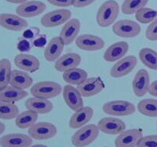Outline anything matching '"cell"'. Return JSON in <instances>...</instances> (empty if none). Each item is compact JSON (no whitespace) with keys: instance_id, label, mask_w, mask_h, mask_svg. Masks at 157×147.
I'll return each instance as SVG.
<instances>
[{"instance_id":"ffe728a7","label":"cell","mask_w":157,"mask_h":147,"mask_svg":"<svg viewBox=\"0 0 157 147\" xmlns=\"http://www.w3.org/2000/svg\"><path fill=\"white\" fill-rule=\"evenodd\" d=\"M130 46L126 41H117L113 43L106 49L104 59L107 62H117L122 59L128 53Z\"/></svg>"},{"instance_id":"52a82bcc","label":"cell","mask_w":157,"mask_h":147,"mask_svg":"<svg viewBox=\"0 0 157 147\" xmlns=\"http://www.w3.org/2000/svg\"><path fill=\"white\" fill-rule=\"evenodd\" d=\"M71 18V12L68 9H56L43 15L41 18V24L45 28L58 27L65 24Z\"/></svg>"},{"instance_id":"5bb4252c","label":"cell","mask_w":157,"mask_h":147,"mask_svg":"<svg viewBox=\"0 0 157 147\" xmlns=\"http://www.w3.org/2000/svg\"><path fill=\"white\" fill-rule=\"evenodd\" d=\"M143 133L139 129H130L120 133L115 140L116 147H137L143 137Z\"/></svg>"},{"instance_id":"3957f363","label":"cell","mask_w":157,"mask_h":147,"mask_svg":"<svg viewBox=\"0 0 157 147\" xmlns=\"http://www.w3.org/2000/svg\"><path fill=\"white\" fill-rule=\"evenodd\" d=\"M62 87L55 81H44L36 83L31 87L30 93L35 97L49 100L61 94Z\"/></svg>"},{"instance_id":"f546056e","label":"cell","mask_w":157,"mask_h":147,"mask_svg":"<svg viewBox=\"0 0 157 147\" xmlns=\"http://www.w3.org/2000/svg\"><path fill=\"white\" fill-rule=\"evenodd\" d=\"M137 110L144 116L149 117H157V100H142L138 103Z\"/></svg>"},{"instance_id":"8d00e7d4","label":"cell","mask_w":157,"mask_h":147,"mask_svg":"<svg viewBox=\"0 0 157 147\" xmlns=\"http://www.w3.org/2000/svg\"><path fill=\"white\" fill-rule=\"evenodd\" d=\"M50 4L58 7H68L74 6L75 0H47Z\"/></svg>"},{"instance_id":"74e56055","label":"cell","mask_w":157,"mask_h":147,"mask_svg":"<svg viewBox=\"0 0 157 147\" xmlns=\"http://www.w3.org/2000/svg\"><path fill=\"white\" fill-rule=\"evenodd\" d=\"M96 0H75L74 6L75 8H84L93 4Z\"/></svg>"},{"instance_id":"8992f818","label":"cell","mask_w":157,"mask_h":147,"mask_svg":"<svg viewBox=\"0 0 157 147\" xmlns=\"http://www.w3.org/2000/svg\"><path fill=\"white\" fill-rule=\"evenodd\" d=\"M58 133L57 127L48 122H39L29 128L28 134L33 139L46 140L55 137Z\"/></svg>"},{"instance_id":"ba28073f","label":"cell","mask_w":157,"mask_h":147,"mask_svg":"<svg viewBox=\"0 0 157 147\" xmlns=\"http://www.w3.org/2000/svg\"><path fill=\"white\" fill-rule=\"evenodd\" d=\"M137 65V58L133 55H128L117 61L111 67L110 74L113 78H121L131 73Z\"/></svg>"},{"instance_id":"f6af8a7d","label":"cell","mask_w":157,"mask_h":147,"mask_svg":"<svg viewBox=\"0 0 157 147\" xmlns=\"http://www.w3.org/2000/svg\"><path fill=\"white\" fill-rule=\"evenodd\" d=\"M29 147H48V146L45 145H42V144H37V145H30Z\"/></svg>"},{"instance_id":"603a6c76","label":"cell","mask_w":157,"mask_h":147,"mask_svg":"<svg viewBox=\"0 0 157 147\" xmlns=\"http://www.w3.org/2000/svg\"><path fill=\"white\" fill-rule=\"evenodd\" d=\"M81 63V57L77 53H67L61 55L55 63V70L64 72L70 69L78 67Z\"/></svg>"},{"instance_id":"7dc6e473","label":"cell","mask_w":157,"mask_h":147,"mask_svg":"<svg viewBox=\"0 0 157 147\" xmlns=\"http://www.w3.org/2000/svg\"><path fill=\"white\" fill-rule=\"evenodd\" d=\"M104 147H107V146H104Z\"/></svg>"},{"instance_id":"d6a6232c","label":"cell","mask_w":157,"mask_h":147,"mask_svg":"<svg viewBox=\"0 0 157 147\" xmlns=\"http://www.w3.org/2000/svg\"><path fill=\"white\" fill-rule=\"evenodd\" d=\"M149 0H124L121 10L124 15H133L140 9L145 7Z\"/></svg>"},{"instance_id":"9a60e30c","label":"cell","mask_w":157,"mask_h":147,"mask_svg":"<svg viewBox=\"0 0 157 147\" xmlns=\"http://www.w3.org/2000/svg\"><path fill=\"white\" fill-rule=\"evenodd\" d=\"M63 98L67 107L73 111H77L84 107V100L81 93L73 85L67 84L62 90Z\"/></svg>"},{"instance_id":"cb8c5ba5","label":"cell","mask_w":157,"mask_h":147,"mask_svg":"<svg viewBox=\"0 0 157 147\" xmlns=\"http://www.w3.org/2000/svg\"><path fill=\"white\" fill-rule=\"evenodd\" d=\"M25 106L27 110H32L38 114H46L53 110V104L49 100L35 96L28 98Z\"/></svg>"},{"instance_id":"ee69618b","label":"cell","mask_w":157,"mask_h":147,"mask_svg":"<svg viewBox=\"0 0 157 147\" xmlns=\"http://www.w3.org/2000/svg\"><path fill=\"white\" fill-rule=\"evenodd\" d=\"M5 130H6V126L3 123L0 122V136L4 133Z\"/></svg>"},{"instance_id":"ab89813d","label":"cell","mask_w":157,"mask_h":147,"mask_svg":"<svg viewBox=\"0 0 157 147\" xmlns=\"http://www.w3.org/2000/svg\"><path fill=\"white\" fill-rule=\"evenodd\" d=\"M32 31H33V28L32 29H29V30L26 31V32L25 33V38H34V37L35 36V35H38V32H39V29L38 28H36L35 30V32H32Z\"/></svg>"},{"instance_id":"44dd1931","label":"cell","mask_w":157,"mask_h":147,"mask_svg":"<svg viewBox=\"0 0 157 147\" xmlns=\"http://www.w3.org/2000/svg\"><path fill=\"white\" fill-rule=\"evenodd\" d=\"M64 41L60 36H55L49 41L44 51V57L46 61L53 62L56 61L61 57L64 51Z\"/></svg>"},{"instance_id":"b9f144b4","label":"cell","mask_w":157,"mask_h":147,"mask_svg":"<svg viewBox=\"0 0 157 147\" xmlns=\"http://www.w3.org/2000/svg\"><path fill=\"white\" fill-rule=\"evenodd\" d=\"M6 2L9 3H12V4H22V3L25 2L29 1V0H6Z\"/></svg>"},{"instance_id":"30bf717a","label":"cell","mask_w":157,"mask_h":147,"mask_svg":"<svg viewBox=\"0 0 157 147\" xmlns=\"http://www.w3.org/2000/svg\"><path fill=\"white\" fill-rule=\"evenodd\" d=\"M46 10V5L38 0L27 1L20 4L15 9V12L22 18H33L42 14Z\"/></svg>"},{"instance_id":"4316f807","label":"cell","mask_w":157,"mask_h":147,"mask_svg":"<svg viewBox=\"0 0 157 147\" xmlns=\"http://www.w3.org/2000/svg\"><path fill=\"white\" fill-rule=\"evenodd\" d=\"M63 80L67 84L78 86L87 78V72L84 69L75 67L63 72Z\"/></svg>"},{"instance_id":"e575fe53","label":"cell","mask_w":157,"mask_h":147,"mask_svg":"<svg viewBox=\"0 0 157 147\" xmlns=\"http://www.w3.org/2000/svg\"><path fill=\"white\" fill-rule=\"evenodd\" d=\"M137 147H157V135L143 136Z\"/></svg>"},{"instance_id":"7a4b0ae2","label":"cell","mask_w":157,"mask_h":147,"mask_svg":"<svg viewBox=\"0 0 157 147\" xmlns=\"http://www.w3.org/2000/svg\"><path fill=\"white\" fill-rule=\"evenodd\" d=\"M99 127L95 124H87L78 129L71 137V143L75 147H85L93 143L100 134Z\"/></svg>"},{"instance_id":"8fae6325","label":"cell","mask_w":157,"mask_h":147,"mask_svg":"<svg viewBox=\"0 0 157 147\" xmlns=\"http://www.w3.org/2000/svg\"><path fill=\"white\" fill-rule=\"evenodd\" d=\"M104 83L101 78L98 77H87L82 84L77 86V88L83 97H90L99 94L104 90Z\"/></svg>"},{"instance_id":"836d02e7","label":"cell","mask_w":157,"mask_h":147,"mask_svg":"<svg viewBox=\"0 0 157 147\" xmlns=\"http://www.w3.org/2000/svg\"><path fill=\"white\" fill-rule=\"evenodd\" d=\"M157 18V10L144 7L135 13V18L141 24H150Z\"/></svg>"},{"instance_id":"d590c367","label":"cell","mask_w":157,"mask_h":147,"mask_svg":"<svg viewBox=\"0 0 157 147\" xmlns=\"http://www.w3.org/2000/svg\"><path fill=\"white\" fill-rule=\"evenodd\" d=\"M146 37L150 41H157V18L147 27L146 31Z\"/></svg>"},{"instance_id":"83f0119b","label":"cell","mask_w":157,"mask_h":147,"mask_svg":"<svg viewBox=\"0 0 157 147\" xmlns=\"http://www.w3.org/2000/svg\"><path fill=\"white\" fill-rule=\"evenodd\" d=\"M38 119V114L32 110H27L19 113L15 118V123L20 129L30 128L36 123Z\"/></svg>"},{"instance_id":"4fadbf2b","label":"cell","mask_w":157,"mask_h":147,"mask_svg":"<svg viewBox=\"0 0 157 147\" xmlns=\"http://www.w3.org/2000/svg\"><path fill=\"white\" fill-rule=\"evenodd\" d=\"M98 126L105 134L119 135L126 130L127 126L122 119L114 116H108L100 119Z\"/></svg>"},{"instance_id":"bcb514c9","label":"cell","mask_w":157,"mask_h":147,"mask_svg":"<svg viewBox=\"0 0 157 147\" xmlns=\"http://www.w3.org/2000/svg\"><path fill=\"white\" fill-rule=\"evenodd\" d=\"M156 126H157V121H156Z\"/></svg>"},{"instance_id":"f35d334b","label":"cell","mask_w":157,"mask_h":147,"mask_svg":"<svg viewBox=\"0 0 157 147\" xmlns=\"http://www.w3.org/2000/svg\"><path fill=\"white\" fill-rule=\"evenodd\" d=\"M149 93L153 96L157 97V80L150 84V89H149Z\"/></svg>"},{"instance_id":"7c38bea8","label":"cell","mask_w":157,"mask_h":147,"mask_svg":"<svg viewBox=\"0 0 157 147\" xmlns=\"http://www.w3.org/2000/svg\"><path fill=\"white\" fill-rule=\"evenodd\" d=\"M0 26L13 32H21L29 26V22L22 17L10 13L0 14Z\"/></svg>"},{"instance_id":"d4e9b609","label":"cell","mask_w":157,"mask_h":147,"mask_svg":"<svg viewBox=\"0 0 157 147\" xmlns=\"http://www.w3.org/2000/svg\"><path fill=\"white\" fill-rule=\"evenodd\" d=\"M9 85L21 90H26L33 85V79L24 70H12Z\"/></svg>"},{"instance_id":"ac0fdd59","label":"cell","mask_w":157,"mask_h":147,"mask_svg":"<svg viewBox=\"0 0 157 147\" xmlns=\"http://www.w3.org/2000/svg\"><path fill=\"white\" fill-rule=\"evenodd\" d=\"M14 63L20 70L29 73L38 71L41 66L40 61L36 57L25 53L17 55L14 58Z\"/></svg>"},{"instance_id":"5b68a950","label":"cell","mask_w":157,"mask_h":147,"mask_svg":"<svg viewBox=\"0 0 157 147\" xmlns=\"http://www.w3.org/2000/svg\"><path fill=\"white\" fill-rule=\"evenodd\" d=\"M113 32L118 37L132 38L138 36L141 32L140 24L136 21L122 19L116 21L112 27Z\"/></svg>"},{"instance_id":"277c9868","label":"cell","mask_w":157,"mask_h":147,"mask_svg":"<svg viewBox=\"0 0 157 147\" xmlns=\"http://www.w3.org/2000/svg\"><path fill=\"white\" fill-rule=\"evenodd\" d=\"M103 111L111 116H126L136 112V107L131 102L126 100H112L105 103Z\"/></svg>"},{"instance_id":"e0dca14e","label":"cell","mask_w":157,"mask_h":147,"mask_svg":"<svg viewBox=\"0 0 157 147\" xmlns=\"http://www.w3.org/2000/svg\"><path fill=\"white\" fill-rule=\"evenodd\" d=\"M32 138L23 133H12L0 138L2 147H29L32 145Z\"/></svg>"},{"instance_id":"d6986e66","label":"cell","mask_w":157,"mask_h":147,"mask_svg":"<svg viewBox=\"0 0 157 147\" xmlns=\"http://www.w3.org/2000/svg\"><path fill=\"white\" fill-rule=\"evenodd\" d=\"M81 30V21L78 18H71L61 28L59 36L62 38L65 45H69L78 37Z\"/></svg>"},{"instance_id":"7bdbcfd3","label":"cell","mask_w":157,"mask_h":147,"mask_svg":"<svg viewBox=\"0 0 157 147\" xmlns=\"http://www.w3.org/2000/svg\"><path fill=\"white\" fill-rule=\"evenodd\" d=\"M44 43H45V40L42 41V38H40L39 39L36 40V41H35V45H38V44H40V46H42Z\"/></svg>"},{"instance_id":"60d3db41","label":"cell","mask_w":157,"mask_h":147,"mask_svg":"<svg viewBox=\"0 0 157 147\" xmlns=\"http://www.w3.org/2000/svg\"><path fill=\"white\" fill-rule=\"evenodd\" d=\"M28 41H21L20 42L18 47H19V50H27V48H29V44H28Z\"/></svg>"},{"instance_id":"1f68e13d","label":"cell","mask_w":157,"mask_h":147,"mask_svg":"<svg viewBox=\"0 0 157 147\" xmlns=\"http://www.w3.org/2000/svg\"><path fill=\"white\" fill-rule=\"evenodd\" d=\"M19 114V109L13 103L0 100V119H15Z\"/></svg>"},{"instance_id":"7402d4cb","label":"cell","mask_w":157,"mask_h":147,"mask_svg":"<svg viewBox=\"0 0 157 147\" xmlns=\"http://www.w3.org/2000/svg\"><path fill=\"white\" fill-rule=\"evenodd\" d=\"M94 116V110L90 107H83L75 111L69 120V126L72 129H79L87 125Z\"/></svg>"},{"instance_id":"484cf974","label":"cell","mask_w":157,"mask_h":147,"mask_svg":"<svg viewBox=\"0 0 157 147\" xmlns=\"http://www.w3.org/2000/svg\"><path fill=\"white\" fill-rule=\"evenodd\" d=\"M28 96L29 93L25 90H21L11 85L0 90V100L6 102L15 104Z\"/></svg>"},{"instance_id":"f1b7e54d","label":"cell","mask_w":157,"mask_h":147,"mask_svg":"<svg viewBox=\"0 0 157 147\" xmlns=\"http://www.w3.org/2000/svg\"><path fill=\"white\" fill-rule=\"evenodd\" d=\"M139 58L141 62L147 67L157 70V52L150 47L142 48L139 52Z\"/></svg>"},{"instance_id":"9c48e42d","label":"cell","mask_w":157,"mask_h":147,"mask_svg":"<svg viewBox=\"0 0 157 147\" xmlns=\"http://www.w3.org/2000/svg\"><path fill=\"white\" fill-rule=\"evenodd\" d=\"M75 44L78 48L86 51H97L104 48L105 41L98 35L84 34L75 40Z\"/></svg>"},{"instance_id":"2e32d148","label":"cell","mask_w":157,"mask_h":147,"mask_svg":"<svg viewBox=\"0 0 157 147\" xmlns=\"http://www.w3.org/2000/svg\"><path fill=\"white\" fill-rule=\"evenodd\" d=\"M150 86V77L148 71L145 69H140L136 72L133 77L132 87L133 91L136 96L142 97L147 93Z\"/></svg>"},{"instance_id":"4dcf8cb0","label":"cell","mask_w":157,"mask_h":147,"mask_svg":"<svg viewBox=\"0 0 157 147\" xmlns=\"http://www.w3.org/2000/svg\"><path fill=\"white\" fill-rule=\"evenodd\" d=\"M12 70V64L9 59L0 60V90L9 85Z\"/></svg>"},{"instance_id":"6da1fadb","label":"cell","mask_w":157,"mask_h":147,"mask_svg":"<svg viewBox=\"0 0 157 147\" xmlns=\"http://www.w3.org/2000/svg\"><path fill=\"white\" fill-rule=\"evenodd\" d=\"M120 12V6L115 0H107L98 9L96 15L97 23L101 28L113 24Z\"/></svg>"}]
</instances>
